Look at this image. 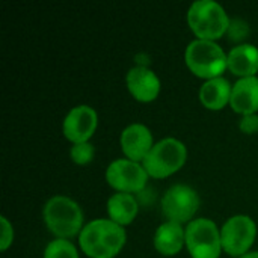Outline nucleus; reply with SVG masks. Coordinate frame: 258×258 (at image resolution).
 Wrapping results in <instances>:
<instances>
[{
	"label": "nucleus",
	"instance_id": "nucleus-1",
	"mask_svg": "<svg viewBox=\"0 0 258 258\" xmlns=\"http://www.w3.org/2000/svg\"><path fill=\"white\" fill-rule=\"evenodd\" d=\"M125 240L124 228L110 219L91 221L79 236L80 248L89 258L116 257L125 245Z\"/></svg>",
	"mask_w": 258,
	"mask_h": 258
},
{
	"label": "nucleus",
	"instance_id": "nucleus-2",
	"mask_svg": "<svg viewBox=\"0 0 258 258\" xmlns=\"http://www.w3.org/2000/svg\"><path fill=\"white\" fill-rule=\"evenodd\" d=\"M44 222L57 239H70L83 230V213L76 201L56 195L44 206Z\"/></svg>",
	"mask_w": 258,
	"mask_h": 258
},
{
	"label": "nucleus",
	"instance_id": "nucleus-3",
	"mask_svg": "<svg viewBox=\"0 0 258 258\" xmlns=\"http://www.w3.org/2000/svg\"><path fill=\"white\" fill-rule=\"evenodd\" d=\"M187 23L198 39L215 41L224 36L230 27L225 9L213 0H197L187 11Z\"/></svg>",
	"mask_w": 258,
	"mask_h": 258
},
{
	"label": "nucleus",
	"instance_id": "nucleus-4",
	"mask_svg": "<svg viewBox=\"0 0 258 258\" xmlns=\"http://www.w3.org/2000/svg\"><path fill=\"white\" fill-rule=\"evenodd\" d=\"M184 59L195 76L207 80L222 77L228 68V56L215 41L194 39L186 48Z\"/></svg>",
	"mask_w": 258,
	"mask_h": 258
},
{
	"label": "nucleus",
	"instance_id": "nucleus-5",
	"mask_svg": "<svg viewBox=\"0 0 258 258\" xmlns=\"http://www.w3.org/2000/svg\"><path fill=\"white\" fill-rule=\"evenodd\" d=\"M187 159L184 144L175 138H165L154 144L142 166L153 178H166L183 168Z\"/></svg>",
	"mask_w": 258,
	"mask_h": 258
},
{
	"label": "nucleus",
	"instance_id": "nucleus-6",
	"mask_svg": "<svg viewBox=\"0 0 258 258\" xmlns=\"http://www.w3.org/2000/svg\"><path fill=\"white\" fill-rule=\"evenodd\" d=\"M186 246L192 258H219L222 251L221 230L207 218L194 219L186 228Z\"/></svg>",
	"mask_w": 258,
	"mask_h": 258
},
{
	"label": "nucleus",
	"instance_id": "nucleus-7",
	"mask_svg": "<svg viewBox=\"0 0 258 258\" xmlns=\"http://www.w3.org/2000/svg\"><path fill=\"white\" fill-rule=\"evenodd\" d=\"M255 237L257 225L246 215H236L230 218L221 228L222 249L233 257H242L249 252Z\"/></svg>",
	"mask_w": 258,
	"mask_h": 258
},
{
	"label": "nucleus",
	"instance_id": "nucleus-8",
	"mask_svg": "<svg viewBox=\"0 0 258 258\" xmlns=\"http://www.w3.org/2000/svg\"><path fill=\"white\" fill-rule=\"evenodd\" d=\"M200 209V197L187 184H174L162 198V212L169 222H189Z\"/></svg>",
	"mask_w": 258,
	"mask_h": 258
},
{
	"label": "nucleus",
	"instance_id": "nucleus-9",
	"mask_svg": "<svg viewBox=\"0 0 258 258\" xmlns=\"http://www.w3.org/2000/svg\"><path fill=\"white\" fill-rule=\"evenodd\" d=\"M148 180V174L142 165L128 159H118L106 169V181L109 186L122 194L141 192Z\"/></svg>",
	"mask_w": 258,
	"mask_h": 258
},
{
	"label": "nucleus",
	"instance_id": "nucleus-10",
	"mask_svg": "<svg viewBox=\"0 0 258 258\" xmlns=\"http://www.w3.org/2000/svg\"><path fill=\"white\" fill-rule=\"evenodd\" d=\"M98 124V116L95 109L86 104L73 107L63 119V135L73 144L89 142Z\"/></svg>",
	"mask_w": 258,
	"mask_h": 258
},
{
	"label": "nucleus",
	"instance_id": "nucleus-11",
	"mask_svg": "<svg viewBox=\"0 0 258 258\" xmlns=\"http://www.w3.org/2000/svg\"><path fill=\"white\" fill-rule=\"evenodd\" d=\"M121 148L125 157L133 162H144L153 144V135L150 128L144 124H130L127 125L121 133Z\"/></svg>",
	"mask_w": 258,
	"mask_h": 258
},
{
	"label": "nucleus",
	"instance_id": "nucleus-12",
	"mask_svg": "<svg viewBox=\"0 0 258 258\" xmlns=\"http://www.w3.org/2000/svg\"><path fill=\"white\" fill-rule=\"evenodd\" d=\"M127 88L138 101H153L160 92V80L147 67H135L127 73Z\"/></svg>",
	"mask_w": 258,
	"mask_h": 258
},
{
	"label": "nucleus",
	"instance_id": "nucleus-13",
	"mask_svg": "<svg viewBox=\"0 0 258 258\" xmlns=\"http://www.w3.org/2000/svg\"><path fill=\"white\" fill-rule=\"evenodd\" d=\"M230 104L240 115H252L258 110V77L239 79L233 85Z\"/></svg>",
	"mask_w": 258,
	"mask_h": 258
},
{
	"label": "nucleus",
	"instance_id": "nucleus-14",
	"mask_svg": "<svg viewBox=\"0 0 258 258\" xmlns=\"http://www.w3.org/2000/svg\"><path fill=\"white\" fill-rule=\"evenodd\" d=\"M228 70L240 79L254 77L258 71V48L252 44H240L230 50Z\"/></svg>",
	"mask_w": 258,
	"mask_h": 258
},
{
	"label": "nucleus",
	"instance_id": "nucleus-15",
	"mask_svg": "<svg viewBox=\"0 0 258 258\" xmlns=\"http://www.w3.org/2000/svg\"><path fill=\"white\" fill-rule=\"evenodd\" d=\"M186 243V230L180 224L165 222L154 234V246L162 255H177Z\"/></svg>",
	"mask_w": 258,
	"mask_h": 258
},
{
	"label": "nucleus",
	"instance_id": "nucleus-16",
	"mask_svg": "<svg viewBox=\"0 0 258 258\" xmlns=\"http://www.w3.org/2000/svg\"><path fill=\"white\" fill-rule=\"evenodd\" d=\"M233 86L225 77H216L207 80L200 89V100L203 106L210 110H221L224 109L231 98Z\"/></svg>",
	"mask_w": 258,
	"mask_h": 258
},
{
	"label": "nucleus",
	"instance_id": "nucleus-17",
	"mask_svg": "<svg viewBox=\"0 0 258 258\" xmlns=\"http://www.w3.org/2000/svg\"><path fill=\"white\" fill-rule=\"evenodd\" d=\"M138 201L132 194L118 192L112 195L107 201V213L110 221L118 225H128L135 221L138 215Z\"/></svg>",
	"mask_w": 258,
	"mask_h": 258
},
{
	"label": "nucleus",
	"instance_id": "nucleus-18",
	"mask_svg": "<svg viewBox=\"0 0 258 258\" xmlns=\"http://www.w3.org/2000/svg\"><path fill=\"white\" fill-rule=\"evenodd\" d=\"M44 258H79V254L76 246L70 240L56 239L47 245Z\"/></svg>",
	"mask_w": 258,
	"mask_h": 258
},
{
	"label": "nucleus",
	"instance_id": "nucleus-19",
	"mask_svg": "<svg viewBox=\"0 0 258 258\" xmlns=\"http://www.w3.org/2000/svg\"><path fill=\"white\" fill-rule=\"evenodd\" d=\"M94 154H95V148L89 142L74 144L70 151L73 162H76L77 165H88L94 159Z\"/></svg>",
	"mask_w": 258,
	"mask_h": 258
},
{
	"label": "nucleus",
	"instance_id": "nucleus-20",
	"mask_svg": "<svg viewBox=\"0 0 258 258\" xmlns=\"http://www.w3.org/2000/svg\"><path fill=\"white\" fill-rule=\"evenodd\" d=\"M0 222H2L0 249H2V251H6V249L12 245V240H14V230H12L11 222H9L5 216H2V218H0Z\"/></svg>",
	"mask_w": 258,
	"mask_h": 258
},
{
	"label": "nucleus",
	"instance_id": "nucleus-21",
	"mask_svg": "<svg viewBox=\"0 0 258 258\" xmlns=\"http://www.w3.org/2000/svg\"><path fill=\"white\" fill-rule=\"evenodd\" d=\"M240 130L246 135H254L258 132V115L252 113V115H245L239 124Z\"/></svg>",
	"mask_w": 258,
	"mask_h": 258
},
{
	"label": "nucleus",
	"instance_id": "nucleus-22",
	"mask_svg": "<svg viewBox=\"0 0 258 258\" xmlns=\"http://www.w3.org/2000/svg\"><path fill=\"white\" fill-rule=\"evenodd\" d=\"M239 258H258V251H249V252H246L245 255Z\"/></svg>",
	"mask_w": 258,
	"mask_h": 258
}]
</instances>
